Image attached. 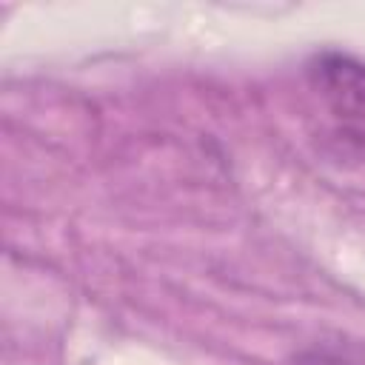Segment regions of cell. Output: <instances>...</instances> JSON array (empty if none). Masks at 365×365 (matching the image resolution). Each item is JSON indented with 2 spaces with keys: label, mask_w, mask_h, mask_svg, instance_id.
<instances>
[{
  "label": "cell",
  "mask_w": 365,
  "mask_h": 365,
  "mask_svg": "<svg viewBox=\"0 0 365 365\" xmlns=\"http://www.w3.org/2000/svg\"><path fill=\"white\" fill-rule=\"evenodd\" d=\"M311 80L322 100L339 117H365V66L348 54H319L311 66Z\"/></svg>",
  "instance_id": "cell-1"
}]
</instances>
